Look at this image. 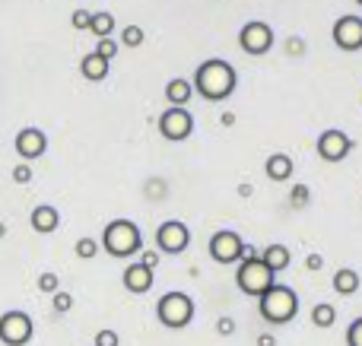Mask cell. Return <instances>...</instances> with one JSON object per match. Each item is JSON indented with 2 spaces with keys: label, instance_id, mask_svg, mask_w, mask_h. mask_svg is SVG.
I'll list each match as a JSON object with an SVG mask.
<instances>
[{
  "label": "cell",
  "instance_id": "6da1fadb",
  "mask_svg": "<svg viewBox=\"0 0 362 346\" xmlns=\"http://www.w3.org/2000/svg\"><path fill=\"white\" fill-rule=\"evenodd\" d=\"M191 86H194V93H200L206 102H226L232 93H235L238 73L229 61H223V57H210V61H204L197 67Z\"/></svg>",
  "mask_w": 362,
  "mask_h": 346
},
{
  "label": "cell",
  "instance_id": "7a4b0ae2",
  "mask_svg": "<svg viewBox=\"0 0 362 346\" xmlns=\"http://www.w3.org/2000/svg\"><path fill=\"white\" fill-rule=\"evenodd\" d=\"M102 248H105L112 258H134V254L144 248V235L140 226L131 220H112L102 232Z\"/></svg>",
  "mask_w": 362,
  "mask_h": 346
},
{
  "label": "cell",
  "instance_id": "3957f363",
  "mask_svg": "<svg viewBox=\"0 0 362 346\" xmlns=\"http://www.w3.org/2000/svg\"><path fill=\"white\" fill-rule=\"evenodd\" d=\"M257 309H261V318L270 324H289L296 315H299V296H296L289 286L274 283L261 299H257Z\"/></svg>",
  "mask_w": 362,
  "mask_h": 346
},
{
  "label": "cell",
  "instance_id": "277c9868",
  "mask_svg": "<svg viewBox=\"0 0 362 346\" xmlns=\"http://www.w3.org/2000/svg\"><path fill=\"white\" fill-rule=\"evenodd\" d=\"M276 273L270 270L267 264L261 261V254H251V258H245L242 264H238V273H235V286L245 292V296L251 299H261L264 292L270 290V286L276 283Z\"/></svg>",
  "mask_w": 362,
  "mask_h": 346
},
{
  "label": "cell",
  "instance_id": "5b68a950",
  "mask_svg": "<svg viewBox=\"0 0 362 346\" xmlns=\"http://www.w3.org/2000/svg\"><path fill=\"white\" fill-rule=\"evenodd\" d=\"M156 315L165 328L181 330L194 321V302H191V296H185V292H165V296L156 302Z\"/></svg>",
  "mask_w": 362,
  "mask_h": 346
},
{
  "label": "cell",
  "instance_id": "8992f818",
  "mask_svg": "<svg viewBox=\"0 0 362 346\" xmlns=\"http://www.w3.org/2000/svg\"><path fill=\"white\" fill-rule=\"evenodd\" d=\"M238 48L255 57L267 54V51L274 48V29H270L264 19H251V23H245L242 29H238Z\"/></svg>",
  "mask_w": 362,
  "mask_h": 346
},
{
  "label": "cell",
  "instance_id": "52a82bcc",
  "mask_svg": "<svg viewBox=\"0 0 362 346\" xmlns=\"http://www.w3.org/2000/svg\"><path fill=\"white\" fill-rule=\"evenodd\" d=\"M32 318L25 311H4L0 315V343L4 346H25L32 340Z\"/></svg>",
  "mask_w": 362,
  "mask_h": 346
},
{
  "label": "cell",
  "instance_id": "ba28073f",
  "mask_svg": "<svg viewBox=\"0 0 362 346\" xmlns=\"http://www.w3.org/2000/svg\"><path fill=\"white\" fill-rule=\"evenodd\" d=\"M159 133H163L169 143H181L194 133V118L187 108H165L159 114Z\"/></svg>",
  "mask_w": 362,
  "mask_h": 346
},
{
  "label": "cell",
  "instance_id": "9c48e42d",
  "mask_svg": "<svg viewBox=\"0 0 362 346\" xmlns=\"http://www.w3.org/2000/svg\"><path fill=\"white\" fill-rule=\"evenodd\" d=\"M210 254L216 264H232V261L245 258V241L238 232H232V229H219L216 235L210 239Z\"/></svg>",
  "mask_w": 362,
  "mask_h": 346
},
{
  "label": "cell",
  "instance_id": "30bf717a",
  "mask_svg": "<svg viewBox=\"0 0 362 346\" xmlns=\"http://www.w3.org/2000/svg\"><path fill=\"white\" fill-rule=\"evenodd\" d=\"M191 245V229L178 220H169L156 229V248L163 254H181L185 248Z\"/></svg>",
  "mask_w": 362,
  "mask_h": 346
},
{
  "label": "cell",
  "instance_id": "8fae6325",
  "mask_svg": "<svg viewBox=\"0 0 362 346\" xmlns=\"http://www.w3.org/2000/svg\"><path fill=\"white\" fill-rule=\"evenodd\" d=\"M315 150H318V156L325 159V162H344V159L350 156V150H353V140H350V133L331 127V131H325L318 137Z\"/></svg>",
  "mask_w": 362,
  "mask_h": 346
},
{
  "label": "cell",
  "instance_id": "7c38bea8",
  "mask_svg": "<svg viewBox=\"0 0 362 346\" xmlns=\"http://www.w3.org/2000/svg\"><path fill=\"white\" fill-rule=\"evenodd\" d=\"M334 44L340 51H359L362 48V19L359 16H340L334 23Z\"/></svg>",
  "mask_w": 362,
  "mask_h": 346
},
{
  "label": "cell",
  "instance_id": "4fadbf2b",
  "mask_svg": "<svg viewBox=\"0 0 362 346\" xmlns=\"http://www.w3.org/2000/svg\"><path fill=\"white\" fill-rule=\"evenodd\" d=\"M13 146H16L19 159H38L48 150V133L38 131V127H23L16 133V140H13Z\"/></svg>",
  "mask_w": 362,
  "mask_h": 346
},
{
  "label": "cell",
  "instance_id": "5bb4252c",
  "mask_svg": "<svg viewBox=\"0 0 362 346\" xmlns=\"http://www.w3.org/2000/svg\"><path fill=\"white\" fill-rule=\"evenodd\" d=\"M124 290L134 292V296H144V292L153 290V270L150 267H144L140 261H134V264L124 267Z\"/></svg>",
  "mask_w": 362,
  "mask_h": 346
},
{
  "label": "cell",
  "instance_id": "9a60e30c",
  "mask_svg": "<svg viewBox=\"0 0 362 346\" xmlns=\"http://www.w3.org/2000/svg\"><path fill=\"white\" fill-rule=\"evenodd\" d=\"M32 229H35L38 235H51L57 226H61V213H57V207H51V203H42V207L32 210Z\"/></svg>",
  "mask_w": 362,
  "mask_h": 346
},
{
  "label": "cell",
  "instance_id": "2e32d148",
  "mask_svg": "<svg viewBox=\"0 0 362 346\" xmlns=\"http://www.w3.org/2000/svg\"><path fill=\"white\" fill-rule=\"evenodd\" d=\"M293 159L286 156V153H274V156L264 159V175L270 178V181H289V175H293Z\"/></svg>",
  "mask_w": 362,
  "mask_h": 346
},
{
  "label": "cell",
  "instance_id": "e0dca14e",
  "mask_svg": "<svg viewBox=\"0 0 362 346\" xmlns=\"http://www.w3.org/2000/svg\"><path fill=\"white\" fill-rule=\"evenodd\" d=\"M191 95H194V86L187 80H181V76L165 83V102H169L172 108H185L187 102H191Z\"/></svg>",
  "mask_w": 362,
  "mask_h": 346
},
{
  "label": "cell",
  "instance_id": "ac0fdd59",
  "mask_svg": "<svg viewBox=\"0 0 362 346\" xmlns=\"http://www.w3.org/2000/svg\"><path fill=\"white\" fill-rule=\"evenodd\" d=\"M108 67H112V64L102 61L95 51H89V54L80 61V73L86 76L89 83H102V80H105V76H108Z\"/></svg>",
  "mask_w": 362,
  "mask_h": 346
},
{
  "label": "cell",
  "instance_id": "d6986e66",
  "mask_svg": "<svg viewBox=\"0 0 362 346\" xmlns=\"http://www.w3.org/2000/svg\"><path fill=\"white\" fill-rule=\"evenodd\" d=\"M356 290H359V273L350 270V267H340V270L334 273V292H337V296H353Z\"/></svg>",
  "mask_w": 362,
  "mask_h": 346
},
{
  "label": "cell",
  "instance_id": "ffe728a7",
  "mask_svg": "<svg viewBox=\"0 0 362 346\" xmlns=\"http://www.w3.org/2000/svg\"><path fill=\"white\" fill-rule=\"evenodd\" d=\"M261 261H264V264H267L274 273L286 270V267H289V248H286V245H270V248H264Z\"/></svg>",
  "mask_w": 362,
  "mask_h": 346
},
{
  "label": "cell",
  "instance_id": "44dd1931",
  "mask_svg": "<svg viewBox=\"0 0 362 346\" xmlns=\"http://www.w3.org/2000/svg\"><path fill=\"white\" fill-rule=\"evenodd\" d=\"M89 32L99 38H112L115 32V16L112 13H93V19H89Z\"/></svg>",
  "mask_w": 362,
  "mask_h": 346
},
{
  "label": "cell",
  "instance_id": "7402d4cb",
  "mask_svg": "<svg viewBox=\"0 0 362 346\" xmlns=\"http://www.w3.org/2000/svg\"><path fill=\"white\" fill-rule=\"evenodd\" d=\"M334 321H337V311H334V305L321 302V305H315V309H312V324H315V328L327 330V328H334Z\"/></svg>",
  "mask_w": 362,
  "mask_h": 346
},
{
  "label": "cell",
  "instance_id": "603a6c76",
  "mask_svg": "<svg viewBox=\"0 0 362 346\" xmlns=\"http://www.w3.org/2000/svg\"><path fill=\"white\" fill-rule=\"evenodd\" d=\"M146 38V32L140 29V25H124V32H121V44L124 48H140Z\"/></svg>",
  "mask_w": 362,
  "mask_h": 346
},
{
  "label": "cell",
  "instance_id": "cb8c5ba5",
  "mask_svg": "<svg viewBox=\"0 0 362 346\" xmlns=\"http://www.w3.org/2000/svg\"><path fill=\"white\" fill-rule=\"evenodd\" d=\"M74 251H76V258H80V261H93L95 254H99V241L86 235V239H80V241L74 245Z\"/></svg>",
  "mask_w": 362,
  "mask_h": 346
},
{
  "label": "cell",
  "instance_id": "d4e9b609",
  "mask_svg": "<svg viewBox=\"0 0 362 346\" xmlns=\"http://www.w3.org/2000/svg\"><path fill=\"white\" fill-rule=\"evenodd\" d=\"M95 54H99L102 61L112 64V57L118 54V42H115V38H99V44H95Z\"/></svg>",
  "mask_w": 362,
  "mask_h": 346
},
{
  "label": "cell",
  "instance_id": "484cf974",
  "mask_svg": "<svg viewBox=\"0 0 362 346\" xmlns=\"http://www.w3.org/2000/svg\"><path fill=\"white\" fill-rule=\"evenodd\" d=\"M51 305H54L57 315H64V311L74 309V296H70V292H61V290H57V292H54V299H51Z\"/></svg>",
  "mask_w": 362,
  "mask_h": 346
},
{
  "label": "cell",
  "instance_id": "4316f807",
  "mask_svg": "<svg viewBox=\"0 0 362 346\" xmlns=\"http://www.w3.org/2000/svg\"><path fill=\"white\" fill-rule=\"evenodd\" d=\"M38 290L54 296V292L61 290V280H57V273H42V277H38Z\"/></svg>",
  "mask_w": 362,
  "mask_h": 346
},
{
  "label": "cell",
  "instance_id": "83f0119b",
  "mask_svg": "<svg viewBox=\"0 0 362 346\" xmlns=\"http://www.w3.org/2000/svg\"><path fill=\"white\" fill-rule=\"evenodd\" d=\"M89 19H93V13H89V10H74L70 25H74L76 32H89Z\"/></svg>",
  "mask_w": 362,
  "mask_h": 346
},
{
  "label": "cell",
  "instance_id": "f1b7e54d",
  "mask_svg": "<svg viewBox=\"0 0 362 346\" xmlns=\"http://www.w3.org/2000/svg\"><path fill=\"white\" fill-rule=\"evenodd\" d=\"M10 175H13V181H16V184H29V181H32V165H29V162L13 165Z\"/></svg>",
  "mask_w": 362,
  "mask_h": 346
},
{
  "label": "cell",
  "instance_id": "f546056e",
  "mask_svg": "<svg viewBox=\"0 0 362 346\" xmlns=\"http://www.w3.org/2000/svg\"><path fill=\"white\" fill-rule=\"evenodd\" d=\"M346 346H362V318H356V321L346 328Z\"/></svg>",
  "mask_w": 362,
  "mask_h": 346
},
{
  "label": "cell",
  "instance_id": "4dcf8cb0",
  "mask_svg": "<svg viewBox=\"0 0 362 346\" xmlns=\"http://www.w3.org/2000/svg\"><path fill=\"white\" fill-rule=\"evenodd\" d=\"M118 343L121 340L115 330H99V334H95V346H118Z\"/></svg>",
  "mask_w": 362,
  "mask_h": 346
},
{
  "label": "cell",
  "instance_id": "1f68e13d",
  "mask_svg": "<svg viewBox=\"0 0 362 346\" xmlns=\"http://www.w3.org/2000/svg\"><path fill=\"white\" fill-rule=\"evenodd\" d=\"M216 334L219 337H232V334H235V321H232V318H219V321H216Z\"/></svg>",
  "mask_w": 362,
  "mask_h": 346
},
{
  "label": "cell",
  "instance_id": "d6a6232c",
  "mask_svg": "<svg viewBox=\"0 0 362 346\" xmlns=\"http://www.w3.org/2000/svg\"><path fill=\"white\" fill-rule=\"evenodd\" d=\"M140 264L150 267V270H156V267H159V254L156 251H144V254H140Z\"/></svg>",
  "mask_w": 362,
  "mask_h": 346
},
{
  "label": "cell",
  "instance_id": "836d02e7",
  "mask_svg": "<svg viewBox=\"0 0 362 346\" xmlns=\"http://www.w3.org/2000/svg\"><path fill=\"white\" fill-rule=\"evenodd\" d=\"M305 267H308V270H321V267H325V261H321V254H312V258L305 261Z\"/></svg>",
  "mask_w": 362,
  "mask_h": 346
},
{
  "label": "cell",
  "instance_id": "e575fe53",
  "mask_svg": "<svg viewBox=\"0 0 362 346\" xmlns=\"http://www.w3.org/2000/svg\"><path fill=\"white\" fill-rule=\"evenodd\" d=\"M286 51H289V54H302V38H293V42H286Z\"/></svg>",
  "mask_w": 362,
  "mask_h": 346
},
{
  "label": "cell",
  "instance_id": "d590c367",
  "mask_svg": "<svg viewBox=\"0 0 362 346\" xmlns=\"http://www.w3.org/2000/svg\"><path fill=\"white\" fill-rule=\"evenodd\" d=\"M257 346H276V337L274 334H261L257 337Z\"/></svg>",
  "mask_w": 362,
  "mask_h": 346
},
{
  "label": "cell",
  "instance_id": "8d00e7d4",
  "mask_svg": "<svg viewBox=\"0 0 362 346\" xmlns=\"http://www.w3.org/2000/svg\"><path fill=\"white\" fill-rule=\"evenodd\" d=\"M4 235H6V222H0V239H4Z\"/></svg>",
  "mask_w": 362,
  "mask_h": 346
},
{
  "label": "cell",
  "instance_id": "74e56055",
  "mask_svg": "<svg viewBox=\"0 0 362 346\" xmlns=\"http://www.w3.org/2000/svg\"><path fill=\"white\" fill-rule=\"evenodd\" d=\"M356 4H359V6H362V0H356Z\"/></svg>",
  "mask_w": 362,
  "mask_h": 346
}]
</instances>
